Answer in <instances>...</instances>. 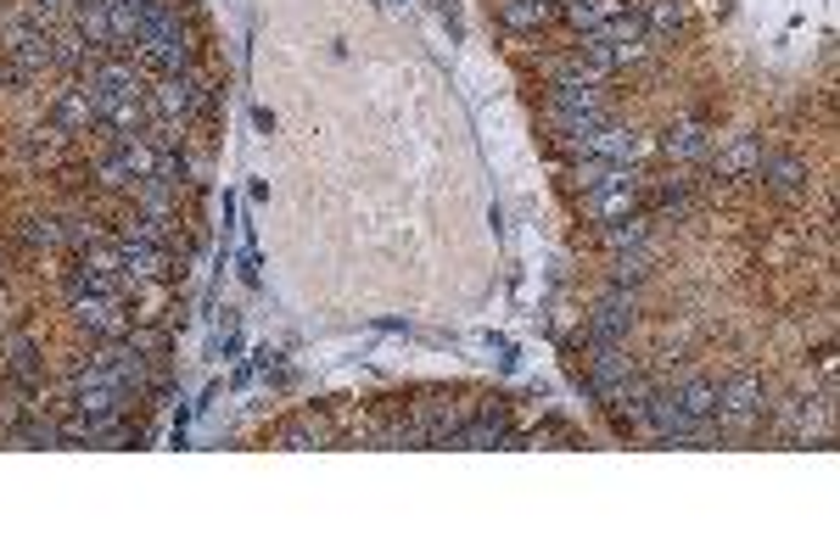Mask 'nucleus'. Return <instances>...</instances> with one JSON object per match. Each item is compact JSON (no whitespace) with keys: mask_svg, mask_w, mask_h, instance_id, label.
Masks as SVG:
<instances>
[{"mask_svg":"<svg viewBox=\"0 0 840 559\" xmlns=\"http://www.w3.org/2000/svg\"><path fill=\"white\" fill-rule=\"evenodd\" d=\"M768 409H774L768 381H756V376L723 381V387H717V414H712V420H717V436H745Z\"/></svg>","mask_w":840,"mask_h":559,"instance_id":"nucleus-1","label":"nucleus"},{"mask_svg":"<svg viewBox=\"0 0 840 559\" xmlns=\"http://www.w3.org/2000/svg\"><path fill=\"white\" fill-rule=\"evenodd\" d=\"M639 202H644L639 168H606V173L582 191V208L595 213L600 224H606V219H622V213H639Z\"/></svg>","mask_w":840,"mask_h":559,"instance_id":"nucleus-2","label":"nucleus"},{"mask_svg":"<svg viewBox=\"0 0 840 559\" xmlns=\"http://www.w3.org/2000/svg\"><path fill=\"white\" fill-rule=\"evenodd\" d=\"M639 325V292L628 286H606L582 319V341H628V330Z\"/></svg>","mask_w":840,"mask_h":559,"instance_id":"nucleus-3","label":"nucleus"},{"mask_svg":"<svg viewBox=\"0 0 840 559\" xmlns=\"http://www.w3.org/2000/svg\"><path fill=\"white\" fill-rule=\"evenodd\" d=\"M151 107L162 113V118H208L213 113V84L202 78V73H168L157 89H151Z\"/></svg>","mask_w":840,"mask_h":559,"instance_id":"nucleus-4","label":"nucleus"},{"mask_svg":"<svg viewBox=\"0 0 840 559\" xmlns=\"http://www.w3.org/2000/svg\"><path fill=\"white\" fill-rule=\"evenodd\" d=\"M606 113V96H600V84H588V78H549L544 89V118H595Z\"/></svg>","mask_w":840,"mask_h":559,"instance_id":"nucleus-5","label":"nucleus"},{"mask_svg":"<svg viewBox=\"0 0 840 559\" xmlns=\"http://www.w3.org/2000/svg\"><path fill=\"white\" fill-rule=\"evenodd\" d=\"M588 347V392L600 403L633 376V358H628V341H582Z\"/></svg>","mask_w":840,"mask_h":559,"instance_id":"nucleus-6","label":"nucleus"},{"mask_svg":"<svg viewBox=\"0 0 840 559\" xmlns=\"http://www.w3.org/2000/svg\"><path fill=\"white\" fill-rule=\"evenodd\" d=\"M73 325L91 330V336H124L129 319H124V297H96V292H78L73 297Z\"/></svg>","mask_w":840,"mask_h":559,"instance_id":"nucleus-7","label":"nucleus"},{"mask_svg":"<svg viewBox=\"0 0 840 559\" xmlns=\"http://www.w3.org/2000/svg\"><path fill=\"white\" fill-rule=\"evenodd\" d=\"M756 173L768 179V191H774L779 202H796V197L807 191V162L790 157V151H763V157H756Z\"/></svg>","mask_w":840,"mask_h":559,"instance_id":"nucleus-8","label":"nucleus"},{"mask_svg":"<svg viewBox=\"0 0 840 559\" xmlns=\"http://www.w3.org/2000/svg\"><path fill=\"white\" fill-rule=\"evenodd\" d=\"M493 12L504 29L516 34H538L544 23H555V0H493Z\"/></svg>","mask_w":840,"mask_h":559,"instance_id":"nucleus-9","label":"nucleus"},{"mask_svg":"<svg viewBox=\"0 0 840 559\" xmlns=\"http://www.w3.org/2000/svg\"><path fill=\"white\" fill-rule=\"evenodd\" d=\"M622 7H628V0H555V18H566V23L582 29V34H595V29L611 23Z\"/></svg>","mask_w":840,"mask_h":559,"instance_id":"nucleus-10","label":"nucleus"},{"mask_svg":"<svg viewBox=\"0 0 840 559\" xmlns=\"http://www.w3.org/2000/svg\"><path fill=\"white\" fill-rule=\"evenodd\" d=\"M650 263H655V246H650V241L611 252V286H628V292H639L644 280H650Z\"/></svg>","mask_w":840,"mask_h":559,"instance_id":"nucleus-11","label":"nucleus"},{"mask_svg":"<svg viewBox=\"0 0 840 559\" xmlns=\"http://www.w3.org/2000/svg\"><path fill=\"white\" fill-rule=\"evenodd\" d=\"M666 157L672 162H701L706 157V146H712V129L701 124V118H690V124H679V129H666Z\"/></svg>","mask_w":840,"mask_h":559,"instance_id":"nucleus-12","label":"nucleus"},{"mask_svg":"<svg viewBox=\"0 0 840 559\" xmlns=\"http://www.w3.org/2000/svg\"><path fill=\"white\" fill-rule=\"evenodd\" d=\"M639 18H644V34H650V40L679 34V29L690 23V0H644Z\"/></svg>","mask_w":840,"mask_h":559,"instance_id":"nucleus-13","label":"nucleus"},{"mask_svg":"<svg viewBox=\"0 0 840 559\" xmlns=\"http://www.w3.org/2000/svg\"><path fill=\"white\" fill-rule=\"evenodd\" d=\"M7 376H12V387H23V392L40 387V347H34L29 336H12V341H7Z\"/></svg>","mask_w":840,"mask_h":559,"instance_id":"nucleus-14","label":"nucleus"},{"mask_svg":"<svg viewBox=\"0 0 840 559\" xmlns=\"http://www.w3.org/2000/svg\"><path fill=\"white\" fill-rule=\"evenodd\" d=\"M672 398H679V409L695 414V420L717 414V381H706V376H684L679 387H672Z\"/></svg>","mask_w":840,"mask_h":559,"instance_id":"nucleus-15","label":"nucleus"},{"mask_svg":"<svg viewBox=\"0 0 840 559\" xmlns=\"http://www.w3.org/2000/svg\"><path fill=\"white\" fill-rule=\"evenodd\" d=\"M639 241H650V219L644 213H622V219L600 224V246L606 252H622V246H639Z\"/></svg>","mask_w":840,"mask_h":559,"instance_id":"nucleus-16","label":"nucleus"},{"mask_svg":"<svg viewBox=\"0 0 840 559\" xmlns=\"http://www.w3.org/2000/svg\"><path fill=\"white\" fill-rule=\"evenodd\" d=\"M18 241H23V246H34V252H51V246H62V219L34 213V219H23V224H18Z\"/></svg>","mask_w":840,"mask_h":559,"instance_id":"nucleus-17","label":"nucleus"},{"mask_svg":"<svg viewBox=\"0 0 840 559\" xmlns=\"http://www.w3.org/2000/svg\"><path fill=\"white\" fill-rule=\"evenodd\" d=\"M51 118H56L62 129H84V124L96 118V107H91V96H84V89H62L56 107H51Z\"/></svg>","mask_w":840,"mask_h":559,"instance_id":"nucleus-18","label":"nucleus"},{"mask_svg":"<svg viewBox=\"0 0 840 559\" xmlns=\"http://www.w3.org/2000/svg\"><path fill=\"white\" fill-rule=\"evenodd\" d=\"M650 208H655V213H672V219H684V213H690V179H661L655 191H650Z\"/></svg>","mask_w":840,"mask_h":559,"instance_id":"nucleus-19","label":"nucleus"},{"mask_svg":"<svg viewBox=\"0 0 840 559\" xmlns=\"http://www.w3.org/2000/svg\"><path fill=\"white\" fill-rule=\"evenodd\" d=\"M756 157H763V140H750V135H739L723 157H717V173H756Z\"/></svg>","mask_w":840,"mask_h":559,"instance_id":"nucleus-20","label":"nucleus"},{"mask_svg":"<svg viewBox=\"0 0 840 559\" xmlns=\"http://www.w3.org/2000/svg\"><path fill=\"white\" fill-rule=\"evenodd\" d=\"M73 29L84 34V45H113V18L102 7H78L73 12Z\"/></svg>","mask_w":840,"mask_h":559,"instance_id":"nucleus-21","label":"nucleus"},{"mask_svg":"<svg viewBox=\"0 0 840 559\" xmlns=\"http://www.w3.org/2000/svg\"><path fill=\"white\" fill-rule=\"evenodd\" d=\"M96 241H107V235H102V224H96L91 213H67V219H62V246H78V252H84V246H96Z\"/></svg>","mask_w":840,"mask_h":559,"instance_id":"nucleus-22","label":"nucleus"},{"mask_svg":"<svg viewBox=\"0 0 840 559\" xmlns=\"http://www.w3.org/2000/svg\"><path fill=\"white\" fill-rule=\"evenodd\" d=\"M51 67H62V73H78V67H84V34H78V29H67V34L51 40Z\"/></svg>","mask_w":840,"mask_h":559,"instance_id":"nucleus-23","label":"nucleus"},{"mask_svg":"<svg viewBox=\"0 0 840 559\" xmlns=\"http://www.w3.org/2000/svg\"><path fill=\"white\" fill-rule=\"evenodd\" d=\"M319 442H330L319 420H292L286 431H275V447H319Z\"/></svg>","mask_w":840,"mask_h":559,"instance_id":"nucleus-24","label":"nucleus"},{"mask_svg":"<svg viewBox=\"0 0 840 559\" xmlns=\"http://www.w3.org/2000/svg\"><path fill=\"white\" fill-rule=\"evenodd\" d=\"M56 151H62V135H51V129H29V135L18 140V157H29V162H40V157L51 162Z\"/></svg>","mask_w":840,"mask_h":559,"instance_id":"nucleus-25","label":"nucleus"},{"mask_svg":"<svg viewBox=\"0 0 840 559\" xmlns=\"http://www.w3.org/2000/svg\"><path fill=\"white\" fill-rule=\"evenodd\" d=\"M18 442L23 447H62V425L56 420H29V425H18Z\"/></svg>","mask_w":840,"mask_h":559,"instance_id":"nucleus-26","label":"nucleus"},{"mask_svg":"<svg viewBox=\"0 0 840 559\" xmlns=\"http://www.w3.org/2000/svg\"><path fill=\"white\" fill-rule=\"evenodd\" d=\"M124 341H129L135 352H146V358L168 352V330H124Z\"/></svg>","mask_w":840,"mask_h":559,"instance_id":"nucleus-27","label":"nucleus"},{"mask_svg":"<svg viewBox=\"0 0 840 559\" xmlns=\"http://www.w3.org/2000/svg\"><path fill=\"white\" fill-rule=\"evenodd\" d=\"M56 7H62V0H34V12H40V18H51Z\"/></svg>","mask_w":840,"mask_h":559,"instance_id":"nucleus-28","label":"nucleus"}]
</instances>
